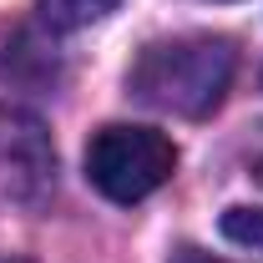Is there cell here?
Returning <instances> with one entry per match:
<instances>
[{"label":"cell","mask_w":263,"mask_h":263,"mask_svg":"<svg viewBox=\"0 0 263 263\" xmlns=\"http://www.w3.org/2000/svg\"><path fill=\"white\" fill-rule=\"evenodd\" d=\"M233 51L228 35H172L142 46L127 71V91L172 117H208L233 86Z\"/></svg>","instance_id":"1"},{"label":"cell","mask_w":263,"mask_h":263,"mask_svg":"<svg viewBox=\"0 0 263 263\" xmlns=\"http://www.w3.org/2000/svg\"><path fill=\"white\" fill-rule=\"evenodd\" d=\"M177 172V147L152 127L111 122L86 142V182L111 202H142Z\"/></svg>","instance_id":"2"},{"label":"cell","mask_w":263,"mask_h":263,"mask_svg":"<svg viewBox=\"0 0 263 263\" xmlns=\"http://www.w3.org/2000/svg\"><path fill=\"white\" fill-rule=\"evenodd\" d=\"M51 172H56V152L46 142V127L15 106H0V193L35 202Z\"/></svg>","instance_id":"3"},{"label":"cell","mask_w":263,"mask_h":263,"mask_svg":"<svg viewBox=\"0 0 263 263\" xmlns=\"http://www.w3.org/2000/svg\"><path fill=\"white\" fill-rule=\"evenodd\" d=\"M117 0H41V15L61 31H76V26H91L101 15H111Z\"/></svg>","instance_id":"4"},{"label":"cell","mask_w":263,"mask_h":263,"mask_svg":"<svg viewBox=\"0 0 263 263\" xmlns=\"http://www.w3.org/2000/svg\"><path fill=\"white\" fill-rule=\"evenodd\" d=\"M223 238L238 248L263 253V208H228L223 213Z\"/></svg>","instance_id":"5"},{"label":"cell","mask_w":263,"mask_h":263,"mask_svg":"<svg viewBox=\"0 0 263 263\" xmlns=\"http://www.w3.org/2000/svg\"><path fill=\"white\" fill-rule=\"evenodd\" d=\"M172 263H223V258H208V253H197V248H182Z\"/></svg>","instance_id":"6"},{"label":"cell","mask_w":263,"mask_h":263,"mask_svg":"<svg viewBox=\"0 0 263 263\" xmlns=\"http://www.w3.org/2000/svg\"><path fill=\"white\" fill-rule=\"evenodd\" d=\"M5 263H26V258H5Z\"/></svg>","instance_id":"7"}]
</instances>
